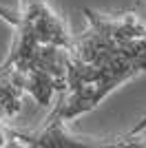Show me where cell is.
<instances>
[{
	"label": "cell",
	"mask_w": 146,
	"mask_h": 148,
	"mask_svg": "<svg viewBox=\"0 0 146 148\" xmlns=\"http://www.w3.org/2000/svg\"><path fill=\"white\" fill-rule=\"evenodd\" d=\"M137 73H146V58L109 62V64H91V62L69 56L67 88L58 91L62 104V119L71 122L80 115H86L111 91H115L124 82L133 80Z\"/></svg>",
	"instance_id": "1"
},
{
	"label": "cell",
	"mask_w": 146,
	"mask_h": 148,
	"mask_svg": "<svg viewBox=\"0 0 146 148\" xmlns=\"http://www.w3.org/2000/svg\"><path fill=\"white\" fill-rule=\"evenodd\" d=\"M62 104L60 95H58V106L53 108V113L49 115L47 124L42 130L29 133V130H16L0 126L2 137H5V146H33V148H104V146H135L133 137H113V139H91L84 142L86 137H75L71 133H67L64 128V119H62Z\"/></svg>",
	"instance_id": "2"
},
{
	"label": "cell",
	"mask_w": 146,
	"mask_h": 148,
	"mask_svg": "<svg viewBox=\"0 0 146 148\" xmlns=\"http://www.w3.org/2000/svg\"><path fill=\"white\" fill-rule=\"evenodd\" d=\"M20 97H22V91L11 82L9 73L0 71V122L20 111V106H22Z\"/></svg>",
	"instance_id": "3"
}]
</instances>
